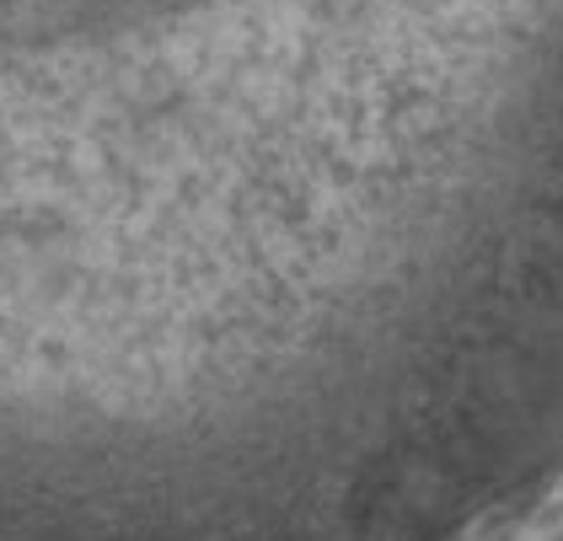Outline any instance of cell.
<instances>
[{"label": "cell", "instance_id": "cell-1", "mask_svg": "<svg viewBox=\"0 0 563 541\" xmlns=\"http://www.w3.org/2000/svg\"><path fill=\"white\" fill-rule=\"evenodd\" d=\"M520 541H563V483L542 494V504L531 509V520H526Z\"/></svg>", "mask_w": 563, "mask_h": 541}]
</instances>
